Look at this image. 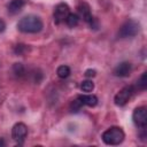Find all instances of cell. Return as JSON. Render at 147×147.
<instances>
[{
    "instance_id": "6da1fadb",
    "label": "cell",
    "mask_w": 147,
    "mask_h": 147,
    "mask_svg": "<svg viewBox=\"0 0 147 147\" xmlns=\"http://www.w3.org/2000/svg\"><path fill=\"white\" fill-rule=\"evenodd\" d=\"M42 21L36 15L24 16L17 23V29L24 33H37L42 30Z\"/></svg>"
},
{
    "instance_id": "7a4b0ae2",
    "label": "cell",
    "mask_w": 147,
    "mask_h": 147,
    "mask_svg": "<svg viewBox=\"0 0 147 147\" xmlns=\"http://www.w3.org/2000/svg\"><path fill=\"white\" fill-rule=\"evenodd\" d=\"M125 138L123 130L118 126H111L102 133V140L107 145H119Z\"/></svg>"
},
{
    "instance_id": "3957f363",
    "label": "cell",
    "mask_w": 147,
    "mask_h": 147,
    "mask_svg": "<svg viewBox=\"0 0 147 147\" xmlns=\"http://www.w3.org/2000/svg\"><path fill=\"white\" fill-rule=\"evenodd\" d=\"M139 32V24L138 22L130 20L126 21L119 29L118 31V37L119 38H129V37H134Z\"/></svg>"
},
{
    "instance_id": "277c9868",
    "label": "cell",
    "mask_w": 147,
    "mask_h": 147,
    "mask_svg": "<svg viewBox=\"0 0 147 147\" xmlns=\"http://www.w3.org/2000/svg\"><path fill=\"white\" fill-rule=\"evenodd\" d=\"M134 93V87L131 85L124 86L116 95H115V105L116 106H124L126 105V102L130 100V98L132 96V94Z\"/></svg>"
},
{
    "instance_id": "5b68a950",
    "label": "cell",
    "mask_w": 147,
    "mask_h": 147,
    "mask_svg": "<svg viewBox=\"0 0 147 147\" xmlns=\"http://www.w3.org/2000/svg\"><path fill=\"white\" fill-rule=\"evenodd\" d=\"M28 134V127L24 123H16L14 126H13V130H11V137L13 139L18 142V145H22V142L24 141L25 137Z\"/></svg>"
},
{
    "instance_id": "8992f818",
    "label": "cell",
    "mask_w": 147,
    "mask_h": 147,
    "mask_svg": "<svg viewBox=\"0 0 147 147\" xmlns=\"http://www.w3.org/2000/svg\"><path fill=\"white\" fill-rule=\"evenodd\" d=\"M132 119L133 123L139 126V127H144L147 124V110L145 107H138L134 109L133 114H132Z\"/></svg>"
},
{
    "instance_id": "52a82bcc",
    "label": "cell",
    "mask_w": 147,
    "mask_h": 147,
    "mask_svg": "<svg viewBox=\"0 0 147 147\" xmlns=\"http://www.w3.org/2000/svg\"><path fill=\"white\" fill-rule=\"evenodd\" d=\"M69 6L67 3H59L56 7H55V10H54V22L55 24H60L62 22L65 21L67 16L69 15Z\"/></svg>"
},
{
    "instance_id": "ba28073f",
    "label": "cell",
    "mask_w": 147,
    "mask_h": 147,
    "mask_svg": "<svg viewBox=\"0 0 147 147\" xmlns=\"http://www.w3.org/2000/svg\"><path fill=\"white\" fill-rule=\"evenodd\" d=\"M78 9V14L79 16L86 22L88 23L91 26H94V18L91 14V9H90V6L86 3V2H80L77 7Z\"/></svg>"
},
{
    "instance_id": "9c48e42d",
    "label": "cell",
    "mask_w": 147,
    "mask_h": 147,
    "mask_svg": "<svg viewBox=\"0 0 147 147\" xmlns=\"http://www.w3.org/2000/svg\"><path fill=\"white\" fill-rule=\"evenodd\" d=\"M131 63L129 62H122L114 69V75L117 77H127L131 72Z\"/></svg>"
},
{
    "instance_id": "30bf717a",
    "label": "cell",
    "mask_w": 147,
    "mask_h": 147,
    "mask_svg": "<svg viewBox=\"0 0 147 147\" xmlns=\"http://www.w3.org/2000/svg\"><path fill=\"white\" fill-rule=\"evenodd\" d=\"M77 99L83 103V106L85 105L88 107H94L98 103V98L93 94H82V95H78Z\"/></svg>"
},
{
    "instance_id": "8fae6325",
    "label": "cell",
    "mask_w": 147,
    "mask_h": 147,
    "mask_svg": "<svg viewBox=\"0 0 147 147\" xmlns=\"http://www.w3.org/2000/svg\"><path fill=\"white\" fill-rule=\"evenodd\" d=\"M25 5V0H11L8 6H7V9H8V13L9 14H17L18 11H21V9L24 7Z\"/></svg>"
},
{
    "instance_id": "7c38bea8",
    "label": "cell",
    "mask_w": 147,
    "mask_h": 147,
    "mask_svg": "<svg viewBox=\"0 0 147 147\" xmlns=\"http://www.w3.org/2000/svg\"><path fill=\"white\" fill-rule=\"evenodd\" d=\"M65 23H67L68 26H70V28H75V26H77L78 23H79V16H78L77 14L69 13V15H68L67 18H65Z\"/></svg>"
},
{
    "instance_id": "4fadbf2b",
    "label": "cell",
    "mask_w": 147,
    "mask_h": 147,
    "mask_svg": "<svg viewBox=\"0 0 147 147\" xmlns=\"http://www.w3.org/2000/svg\"><path fill=\"white\" fill-rule=\"evenodd\" d=\"M56 74H57V76L60 78L64 79V78L69 77V75H70V68L68 65H60L57 68V70H56Z\"/></svg>"
},
{
    "instance_id": "5bb4252c",
    "label": "cell",
    "mask_w": 147,
    "mask_h": 147,
    "mask_svg": "<svg viewBox=\"0 0 147 147\" xmlns=\"http://www.w3.org/2000/svg\"><path fill=\"white\" fill-rule=\"evenodd\" d=\"M80 88L84 92H92L94 88V84L92 80H83L80 84Z\"/></svg>"
},
{
    "instance_id": "9a60e30c",
    "label": "cell",
    "mask_w": 147,
    "mask_h": 147,
    "mask_svg": "<svg viewBox=\"0 0 147 147\" xmlns=\"http://www.w3.org/2000/svg\"><path fill=\"white\" fill-rule=\"evenodd\" d=\"M137 86H138L139 90H145L146 88V86H147V72H144L140 76V78L137 82Z\"/></svg>"
},
{
    "instance_id": "2e32d148",
    "label": "cell",
    "mask_w": 147,
    "mask_h": 147,
    "mask_svg": "<svg viewBox=\"0 0 147 147\" xmlns=\"http://www.w3.org/2000/svg\"><path fill=\"white\" fill-rule=\"evenodd\" d=\"M28 51H29V47H28L26 45H23V44H18V45H16L15 48H14V53H15L16 55H23V54L26 53Z\"/></svg>"
},
{
    "instance_id": "e0dca14e",
    "label": "cell",
    "mask_w": 147,
    "mask_h": 147,
    "mask_svg": "<svg viewBox=\"0 0 147 147\" xmlns=\"http://www.w3.org/2000/svg\"><path fill=\"white\" fill-rule=\"evenodd\" d=\"M82 107H83V103H82L78 99H76V100H74V101L71 102V105H70V110L74 111V113H77L78 110H80Z\"/></svg>"
},
{
    "instance_id": "ac0fdd59",
    "label": "cell",
    "mask_w": 147,
    "mask_h": 147,
    "mask_svg": "<svg viewBox=\"0 0 147 147\" xmlns=\"http://www.w3.org/2000/svg\"><path fill=\"white\" fill-rule=\"evenodd\" d=\"M13 70L14 72L17 75V76H22L24 74V67L21 64V63H15L14 67H13Z\"/></svg>"
},
{
    "instance_id": "d6986e66",
    "label": "cell",
    "mask_w": 147,
    "mask_h": 147,
    "mask_svg": "<svg viewBox=\"0 0 147 147\" xmlns=\"http://www.w3.org/2000/svg\"><path fill=\"white\" fill-rule=\"evenodd\" d=\"M85 76H86V77H94V76H95V70H93V69L86 70V71H85Z\"/></svg>"
},
{
    "instance_id": "ffe728a7",
    "label": "cell",
    "mask_w": 147,
    "mask_h": 147,
    "mask_svg": "<svg viewBox=\"0 0 147 147\" xmlns=\"http://www.w3.org/2000/svg\"><path fill=\"white\" fill-rule=\"evenodd\" d=\"M6 29V23L0 18V32H3Z\"/></svg>"
},
{
    "instance_id": "44dd1931",
    "label": "cell",
    "mask_w": 147,
    "mask_h": 147,
    "mask_svg": "<svg viewBox=\"0 0 147 147\" xmlns=\"http://www.w3.org/2000/svg\"><path fill=\"white\" fill-rule=\"evenodd\" d=\"M6 144H5V141H3V139L2 138H0V147H3Z\"/></svg>"
}]
</instances>
